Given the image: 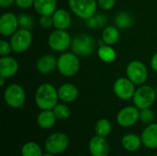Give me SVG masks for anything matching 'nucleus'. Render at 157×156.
<instances>
[{
	"label": "nucleus",
	"instance_id": "nucleus-1",
	"mask_svg": "<svg viewBox=\"0 0 157 156\" xmlns=\"http://www.w3.org/2000/svg\"><path fill=\"white\" fill-rule=\"evenodd\" d=\"M58 89L49 83L40 85L35 93V103L41 110L53 109L58 104Z\"/></svg>",
	"mask_w": 157,
	"mask_h": 156
},
{
	"label": "nucleus",
	"instance_id": "nucleus-2",
	"mask_svg": "<svg viewBox=\"0 0 157 156\" xmlns=\"http://www.w3.org/2000/svg\"><path fill=\"white\" fill-rule=\"evenodd\" d=\"M57 69L66 77L75 75L80 69V60L74 52H64L57 59Z\"/></svg>",
	"mask_w": 157,
	"mask_h": 156
},
{
	"label": "nucleus",
	"instance_id": "nucleus-3",
	"mask_svg": "<svg viewBox=\"0 0 157 156\" xmlns=\"http://www.w3.org/2000/svg\"><path fill=\"white\" fill-rule=\"evenodd\" d=\"M97 46L96 40L88 34H79L72 40L71 49L78 56L91 55Z\"/></svg>",
	"mask_w": 157,
	"mask_h": 156
},
{
	"label": "nucleus",
	"instance_id": "nucleus-4",
	"mask_svg": "<svg viewBox=\"0 0 157 156\" xmlns=\"http://www.w3.org/2000/svg\"><path fill=\"white\" fill-rule=\"evenodd\" d=\"M69 7L72 12L82 19H88L97 13V0H69Z\"/></svg>",
	"mask_w": 157,
	"mask_h": 156
},
{
	"label": "nucleus",
	"instance_id": "nucleus-5",
	"mask_svg": "<svg viewBox=\"0 0 157 156\" xmlns=\"http://www.w3.org/2000/svg\"><path fill=\"white\" fill-rule=\"evenodd\" d=\"M156 97V91L154 87L151 86H142L135 90L132 101L134 106L141 110L151 108Z\"/></svg>",
	"mask_w": 157,
	"mask_h": 156
},
{
	"label": "nucleus",
	"instance_id": "nucleus-6",
	"mask_svg": "<svg viewBox=\"0 0 157 156\" xmlns=\"http://www.w3.org/2000/svg\"><path fill=\"white\" fill-rule=\"evenodd\" d=\"M4 99L8 107L12 108H20L26 102V92L21 86L11 84L4 92Z\"/></svg>",
	"mask_w": 157,
	"mask_h": 156
},
{
	"label": "nucleus",
	"instance_id": "nucleus-7",
	"mask_svg": "<svg viewBox=\"0 0 157 156\" xmlns=\"http://www.w3.org/2000/svg\"><path fill=\"white\" fill-rule=\"evenodd\" d=\"M69 146V138L63 132H54L51 134L45 141V152L53 154L63 153Z\"/></svg>",
	"mask_w": 157,
	"mask_h": 156
},
{
	"label": "nucleus",
	"instance_id": "nucleus-8",
	"mask_svg": "<svg viewBox=\"0 0 157 156\" xmlns=\"http://www.w3.org/2000/svg\"><path fill=\"white\" fill-rule=\"evenodd\" d=\"M10 44L13 51L22 53L26 51L32 43V34L29 29H18L10 38Z\"/></svg>",
	"mask_w": 157,
	"mask_h": 156
},
{
	"label": "nucleus",
	"instance_id": "nucleus-9",
	"mask_svg": "<svg viewBox=\"0 0 157 156\" xmlns=\"http://www.w3.org/2000/svg\"><path fill=\"white\" fill-rule=\"evenodd\" d=\"M127 77L134 85H144L148 78V70L146 65L138 60L129 63L126 68Z\"/></svg>",
	"mask_w": 157,
	"mask_h": 156
},
{
	"label": "nucleus",
	"instance_id": "nucleus-10",
	"mask_svg": "<svg viewBox=\"0 0 157 156\" xmlns=\"http://www.w3.org/2000/svg\"><path fill=\"white\" fill-rule=\"evenodd\" d=\"M72 38L64 29L53 30L48 38V45L54 51H64L71 47Z\"/></svg>",
	"mask_w": 157,
	"mask_h": 156
},
{
	"label": "nucleus",
	"instance_id": "nucleus-11",
	"mask_svg": "<svg viewBox=\"0 0 157 156\" xmlns=\"http://www.w3.org/2000/svg\"><path fill=\"white\" fill-rule=\"evenodd\" d=\"M135 85L128 77L118 78L113 85V91L120 99L129 100L133 97L135 93Z\"/></svg>",
	"mask_w": 157,
	"mask_h": 156
},
{
	"label": "nucleus",
	"instance_id": "nucleus-12",
	"mask_svg": "<svg viewBox=\"0 0 157 156\" xmlns=\"http://www.w3.org/2000/svg\"><path fill=\"white\" fill-rule=\"evenodd\" d=\"M140 120V109L135 106H128L121 108L117 115V122L121 127L129 128L137 123Z\"/></svg>",
	"mask_w": 157,
	"mask_h": 156
},
{
	"label": "nucleus",
	"instance_id": "nucleus-13",
	"mask_svg": "<svg viewBox=\"0 0 157 156\" xmlns=\"http://www.w3.org/2000/svg\"><path fill=\"white\" fill-rule=\"evenodd\" d=\"M19 28L18 17L12 12H6L0 17V33L3 36H12Z\"/></svg>",
	"mask_w": 157,
	"mask_h": 156
},
{
	"label": "nucleus",
	"instance_id": "nucleus-14",
	"mask_svg": "<svg viewBox=\"0 0 157 156\" xmlns=\"http://www.w3.org/2000/svg\"><path fill=\"white\" fill-rule=\"evenodd\" d=\"M88 150L92 156H108L109 154V145L105 137L96 135L89 141Z\"/></svg>",
	"mask_w": 157,
	"mask_h": 156
},
{
	"label": "nucleus",
	"instance_id": "nucleus-15",
	"mask_svg": "<svg viewBox=\"0 0 157 156\" xmlns=\"http://www.w3.org/2000/svg\"><path fill=\"white\" fill-rule=\"evenodd\" d=\"M18 71V63L13 57L4 56L0 58V76L6 79L14 76Z\"/></svg>",
	"mask_w": 157,
	"mask_h": 156
},
{
	"label": "nucleus",
	"instance_id": "nucleus-16",
	"mask_svg": "<svg viewBox=\"0 0 157 156\" xmlns=\"http://www.w3.org/2000/svg\"><path fill=\"white\" fill-rule=\"evenodd\" d=\"M143 145L148 149L157 148V123H151L146 126L142 135Z\"/></svg>",
	"mask_w": 157,
	"mask_h": 156
},
{
	"label": "nucleus",
	"instance_id": "nucleus-17",
	"mask_svg": "<svg viewBox=\"0 0 157 156\" xmlns=\"http://www.w3.org/2000/svg\"><path fill=\"white\" fill-rule=\"evenodd\" d=\"M53 20V26L56 29H69L72 23V17L70 13L63 8H57V10L52 15Z\"/></svg>",
	"mask_w": 157,
	"mask_h": 156
},
{
	"label": "nucleus",
	"instance_id": "nucleus-18",
	"mask_svg": "<svg viewBox=\"0 0 157 156\" xmlns=\"http://www.w3.org/2000/svg\"><path fill=\"white\" fill-rule=\"evenodd\" d=\"M36 68L40 74H48L57 68V59L53 55H42L37 61Z\"/></svg>",
	"mask_w": 157,
	"mask_h": 156
},
{
	"label": "nucleus",
	"instance_id": "nucleus-19",
	"mask_svg": "<svg viewBox=\"0 0 157 156\" xmlns=\"http://www.w3.org/2000/svg\"><path fill=\"white\" fill-rule=\"evenodd\" d=\"M79 92L77 87L73 84H63L58 88L59 99L65 103L75 101L78 97Z\"/></svg>",
	"mask_w": 157,
	"mask_h": 156
},
{
	"label": "nucleus",
	"instance_id": "nucleus-20",
	"mask_svg": "<svg viewBox=\"0 0 157 156\" xmlns=\"http://www.w3.org/2000/svg\"><path fill=\"white\" fill-rule=\"evenodd\" d=\"M34 10L40 16H52L57 10L56 0H34Z\"/></svg>",
	"mask_w": 157,
	"mask_h": 156
},
{
	"label": "nucleus",
	"instance_id": "nucleus-21",
	"mask_svg": "<svg viewBox=\"0 0 157 156\" xmlns=\"http://www.w3.org/2000/svg\"><path fill=\"white\" fill-rule=\"evenodd\" d=\"M57 118L52 109L41 110L37 116V124L40 128L47 130L52 128L56 123Z\"/></svg>",
	"mask_w": 157,
	"mask_h": 156
},
{
	"label": "nucleus",
	"instance_id": "nucleus-22",
	"mask_svg": "<svg viewBox=\"0 0 157 156\" xmlns=\"http://www.w3.org/2000/svg\"><path fill=\"white\" fill-rule=\"evenodd\" d=\"M121 145L123 149L127 152H130V153L136 152L143 145L142 138L134 133L126 134L121 139Z\"/></svg>",
	"mask_w": 157,
	"mask_h": 156
},
{
	"label": "nucleus",
	"instance_id": "nucleus-23",
	"mask_svg": "<svg viewBox=\"0 0 157 156\" xmlns=\"http://www.w3.org/2000/svg\"><path fill=\"white\" fill-rule=\"evenodd\" d=\"M105 44L114 45L118 42L120 39V31L115 26H107L102 31V38Z\"/></svg>",
	"mask_w": 157,
	"mask_h": 156
},
{
	"label": "nucleus",
	"instance_id": "nucleus-24",
	"mask_svg": "<svg viewBox=\"0 0 157 156\" xmlns=\"http://www.w3.org/2000/svg\"><path fill=\"white\" fill-rule=\"evenodd\" d=\"M98 56L102 62L109 63H113L116 60L117 53H116L115 50L112 48V46L103 44V45L98 46Z\"/></svg>",
	"mask_w": 157,
	"mask_h": 156
},
{
	"label": "nucleus",
	"instance_id": "nucleus-25",
	"mask_svg": "<svg viewBox=\"0 0 157 156\" xmlns=\"http://www.w3.org/2000/svg\"><path fill=\"white\" fill-rule=\"evenodd\" d=\"M115 24L118 29H127L133 25V17L127 11H121L115 17Z\"/></svg>",
	"mask_w": 157,
	"mask_h": 156
},
{
	"label": "nucleus",
	"instance_id": "nucleus-26",
	"mask_svg": "<svg viewBox=\"0 0 157 156\" xmlns=\"http://www.w3.org/2000/svg\"><path fill=\"white\" fill-rule=\"evenodd\" d=\"M108 23V17L106 15L101 14V13H96L93 17L86 20V26L89 29H101L105 27Z\"/></svg>",
	"mask_w": 157,
	"mask_h": 156
},
{
	"label": "nucleus",
	"instance_id": "nucleus-27",
	"mask_svg": "<svg viewBox=\"0 0 157 156\" xmlns=\"http://www.w3.org/2000/svg\"><path fill=\"white\" fill-rule=\"evenodd\" d=\"M41 147L35 142H28L21 148L22 156H43Z\"/></svg>",
	"mask_w": 157,
	"mask_h": 156
},
{
	"label": "nucleus",
	"instance_id": "nucleus-28",
	"mask_svg": "<svg viewBox=\"0 0 157 156\" xmlns=\"http://www.w3.org/2000/svg\"><path fill=\"white\" fill-rule=\"evenodd\" d=\"M111 123L107 119H100L95 125V132L96 135L101 137H107L111 132Z\"/></svg>",
	"mask_w": 157,
	"mask_h": 156
},
{
	"label": "nucleus",
	"instance_id": "nucleus-29",
	"mask_svg": "<svg viewBox=\"0 0 157 156\" xmlns=\"http://www.w3.org/2000/svg\"><path fill=\"white\" fill-rule=\"evenodd\" d=\"M52 110H53L57 120H65L69 119L71 116V110H70L69 107L65 104H59L58 103L53 108Z\"/></svg>",
	"mask_w": 157,
	"mask_h": 156
},
{
	"label": "nucleus",
	"instance_id": "nucleus-30",
	"mask_svg": "<svg viewBox=\"0 0 157 156\" xmlns=\"http://www.w3.org/2000/svg\"><path fill=\"white\" fill-rule=\"evenodd\" d=\"M140 120L144 124H146V125H149V124L153 123L154 120H155L154 111L150 108L141 109L140 110Z\"/></svg>",
	"mask_w": 157,
	"mask_h": 156
},
{
	"label": "nucleus",
	"instance_id": "nucleus-31",
	"mask_svg": "<svg viewBox=\"0 0 157 156\" xmlns=\"http://www.w3.org/2000/svg\"><path fill=\"white\" fill-rule=\"evenodd\" d=\"M33 18L31 16L27 14H22L18 16V25L20 29H30L33 27Z\"/></svg>",
	"mask_w": 157,
	"mask_h": 156
},
{
	"label": "nucleus",
	"instance_id": "nucleus-32",
	"mask_svg": "<svg viewBox=\"0 0 157 156\" xmlns=\"http://www.w3.org/2000/svg\"><path fill=\"white\" fill-rule=\"evenodd\" d=\"M12 47L10 42L5 40H0V55L1 57L4 56H9V54L12 51Z\"/></svg>",
	"mask_w": 157,
	"mask_h": 156
},
{
	"label": "nucleus",
	"instance_id": "nucleus-33",
	"mask_svg": "<svg viewBox=\"0 0 157 156\" xmlns=\"http://www.w3.org/2000/svg\"><path fill=\"white\" fill-rule=\"evenodd\" d=\"M98 6L105 11L111 10L115 6V0H97Z\"/></svg>",
	"mask_w": 157,
	"mask_h": 156
},
{
	"label": "nucleus",
	"instance_id": "nucleus-34",
	"mask_svg": "<svg viewBox=\"0 0 157 156\" xmlns=\"http://www.w3.org/2000/svg\"><path fill=\"white\" fill-rule=\"evenodd\" d=\"M40 25L43 29H50L52 26H53L52 16H40Z\"/></svg>",
	"mask_w": 157,
	"mask_h": 156
},
{
	"label": "nucleus",
	"instance_id": "nucleus-35",
	"mask_svg": "<svg viewBox=\"0 0 157 156\" xmlns=\"http://www.w3.org/2000/svg\"><path fill=\"white\" fill-rule=\"evenodd\" d=\"M15 3L17 7H19L21 9H27V8L30 7L31 6H33L34 0H16Z\"/></svg>",
	"mask_w": 157,
	"mask_h": 156
},
{
	"label": "nucleus",
	"instance_id": "nucleus-36",
	"mask_svg": "<svg viewBox=\"0 0 157 156\" xmlns=\"http://www.w3.org/2000/svg\"><path fill=\"white\" fill-rule=\"evenodd\" d=\"M151 67L155 72L157 73V52L154 54V56L151 59Z\"/></svg>",
	"mask_w": 157,
	"mask_h": 156
},
{
	"label": "nucleus",
	"instance_id": "nucleus-37",
	"mask_svg": "<svg viewBox=\"0 0 157 156\" xmlns=\"http://www.w3.org/2000/svg\"><path fill=\"white\" fill-rule=\"evenodd\" d=\"M16 0H0V6L2 7H7L10 6L12 4L15 3Z\"/></svg>",
	"mask_w": 157,
	"mask_h": 156
},
{
	"label": "nucleus",
	"instance_id": "nucleus-38",
	"mask_svg": "<svg viewBox=\"0 0 157 156\" xmlns=\"http://www.w3.org/2000/svg\"><path fill=\"white\" fill-rule=\"evenodd\" d=\"M5 81H6V78H4V77H1V76H0V86H4V85H5Z\"/></svg>",
	"mask_w": 157,
	"mask_h": 156
},
{
	"label": "nucleus",
	"instance_id": "nucleus-39",
	"mask_svg": "<svg viewBox=\"0 0 157 156\" xmlns=\"http://www.w3.org/2000/svg\"><path fill=\"white\" fill-rule=\"evenodd\" d=\"M56 154H51V153H45L44 154H43V156H55Z\"/></svg>",
	"mask_w": 157,
	"mask_h": 156
},
{
	"label": "nucleus",
	"instance_id": "nucleus-40",
	"mask_svg": "<svg viewBox=\"0 0 157 156\" xmlns=\"http://www.w3.org/2000/svg\"><path fill=\"white\" fill-rule=\"evenodd\" d=\"M155 91H156V95H157V86L155 87Z\"/></svg>",
	"mask_w": 157,
	"mask_h": 156
},
{
	"label": "nucleus",
	"instance_id": "nucleus-41",
	"mask_svg": "<svg viewBox=\"0 0 157 156\" xmlns=\"http://www.w3.org/2000/svg\"><path fill=\"white\" fill-rule=\"evenodd\" d=\"M155 156H157V154H155Z\"/></svg>",
	"mask_w": 157,
	"mask_h": 156
}]
</instances>
